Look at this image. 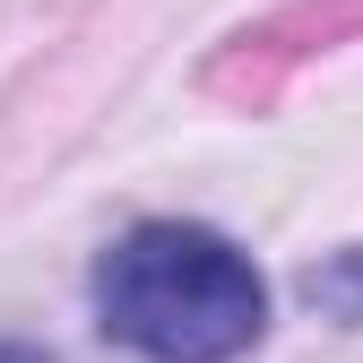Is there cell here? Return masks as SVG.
<instances>
[{
    "mask_svg": "<svg viewBox=\"0 0 363 363\" xmlns=\"http://www.w3.org/2000/svg\"><path fill=\"white\" fill-rule=\"evenodd\" d=\"M96 320L113 346L147 363H234L268 320V286L225 234L164 216V225H130L104 251Z\"/></svg>",
    "mask_w": 363,
    "mask_h": 363,
    "instance_id": "cell-1",
    "label": "cell"
},
{
    "mask_svg": "<svg viewBox=\"0 0 363 363\" xmlns=\"http://www.w3.org/2000/svg\"><path fill=\"white\" fill-rule=\"evenodd\" d=\"M0 363H43V354H26V346H0Z\"/></svg>",
    "mask_w": 363,
    "mask_h": 363,
    "instance_id": "cell-2",
    "label": "cell"
}]
</instances>
